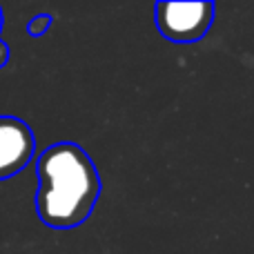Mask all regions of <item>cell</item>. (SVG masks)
<instances>
[{
  "label": "cell",
  "mask_w": 254,
  "mask_h": 254,
  "mask_svg": "<svg viewBox=\"0 0 254 254\" xmlns=\"http://www.w3.org/2000/svg\"><path fill=\"white\" fill-rule=\"evenodd\" d=\"M2 25H4V16H2V7H0V34H2ZM9 56H11V52H9V45L4 43L2 36H0V69H2V67L9 63Z\"/></svg>",
  "instance_id": "5b68a950"
},
{
  "label": "cell",
  "mask_w": 254,
  "mask_h": 254,
  "mask_svg": "<svg viewBox=\"0 0 254 254\" xmlns=\"http://www.w3.org/2000/svg\"><path fill=\"white\" fill-rule=\"evenodd\" d=\"M54 16L52 13H36L29 22H27V36L29 38H43L47 34V29L52 27Z\"/></svg>",
  "instance_id": "277c9868"
},
{
  "label": "cell",
  "mask_w": 254,
  "mask_h": 254,
  "mask_svg": "<svg viewBox=\"0 0 254 254\" xmlns=\"http://www.w3.org/2000/svg\"><path fill=\"white\" fill-rule=\"evenodd\" d=\"M36 214L47 228L74 230L92 216L101 198L96 163L74 140L49 145L36 161Z\"/></svg>",
  "instance_id": "6da1fadb"
},
{
  "label": "cell",
  "mask_w": 254,
  "mask_h": 254,
  "mask_svg": "<svg viewBox=\"0 0 254 254\" xmlns=\"http://www.w3.org/2000/svg\"><path fill=\"white\" fill-rule=\"evenodd\" d=\"M214 2H156L154 22L158 34L176 45L198 43L214 22Z\"/></svg>",
  "instance_id": "7a4b0ae2"
},
{
  "label": "cell",
  "mask_w": 254,
  "mask_h": 254,
  "mask_svg": "<svg viewBox=\"0 0 254 254\" xmlns=\"http://www.w3.org/2000/svg\"><path fill=\"white\" fill-rule=\"evenodd\" d=\"M36 154L31 127L18 116H0V181L22 172Z\"/></svg>",
  "instance_id": "3957f363"
}]
</instances>
